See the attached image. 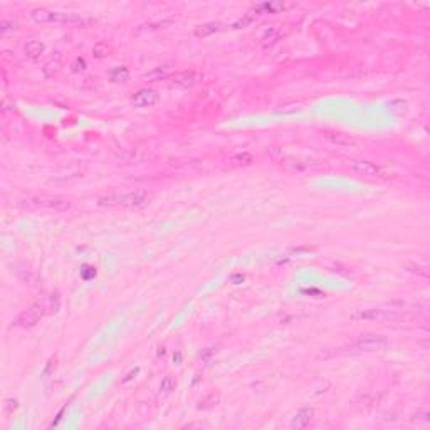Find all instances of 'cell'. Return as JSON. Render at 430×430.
<instances>
[{
	"mask_svg": "<svg viewBox=\"0 0 430 430\" xmlns=\"http://www.w3.org/2000/svg\"><path fill=\"white\" fill-rule=\"evenodd\" d=\"M32 19L39 24H49V22H61V24H81V26H86L89 24L91 19H84L83 15L79 14H67V12H54L49 9H34L32 10Z\"/></svg>",
	"mask_w": 430,
	"mask_h": 430,
	"instance_id": "cell-1",
	"label": "cell"
},
{
	"mask_svg": "<svg viewBox=\"0 0 430 430\" xmlns=\"http://www.w3.org/2000/svg\"><path fill=\"white\" fill-rule=\"evenodd\" d=\"M146 200V193L143 190H136V192H128L123 195H109L106 199H101V205H123V207H134L141 205Z\"/></svg>",
	"mask_w": 430,
	"mask_h": 430,
	"instance_id": "cell-2",
	"label": "cell"
},
{
	"mask_svg": "<svg viewBox=\"0 0 430 430\" xmlns=\"http://www.w3.org/2000/svg\"><path fill=\"white\" fill-rule=\"evenodd\" d=\"M46 304L44 303H34L32 306H29L26 311H22L19 318H17V324L22 328H30L34 324H37V321L46 315Z\"/></svg>",
	"mask_w": 430,
	"mask_h": 430,
	"instance_id": "cell-3",
	"label": "cell"
},
{
	"mask_svg": "<svg viewBox=\"0 0 430 430\" xmlns=\"http://www.w3.org/2000/svg\"><path fill=\"white\" fill-rule=\"evenodd\" d=\"M386 345H388V341L382 335H365L360 336L353 343V349H358V351H377V349L386 348Z\"/></svg>",
	"mask_w": 430,
	"mask_h": 430,
	"instance_id": "cell-4",
	"label": "cell"
},
{
	"mask_svg": "<svg viewBox=\"0 0 430 430\" xmlns=\"http://www.w3.org/2000/svg\"><path fill=\"white\" fill-rule=\"evenodd\" d=\"M398 309H393V304L388 308H372L365 311H358L351 316L353 321H382V319L390 318L393 312Z\"/></svg>",
	"mask_w": 430,
	"mask_h": 430,
	"instance_id": "cell-5",
	"label": "cell"
},
{
	"mask_svg": "<svg viewBox=\"0 0 430 430\" xmlns=\"http://www.w3.org/2000/svg\"><path fill=\"white\" fill-rule=\"evenodd\" d=\"M158 101V94L155 93L153 89L148 88H143L134 93V96L131 97V103L134 104L136 108H150V106H155Z\"/></svg>",
	"mask_w": 430,
	"mask_h": 430,
	"instance_id": "cell-6",
	"label": "cell"
},
{
	"mask_svg": "<svg viewBox=\"0 0 430 430\" xmlns=\"http://www.w3.org/2000/svg\"><path fill=\"white\" fill-rule=\"evenodd\" d=\"M351 168L358 175H363V177H368V178H375V177L380 175V168L375 163L368 162V160H353Z\"/></svg>",
	"mask_w": 430,
	"mask_h": 430,
	"instance_id": "cell-7",
	"label": "cell"
},
{
	"mask_svg": "<svg viewBox=\"0 0 430 430\" xmlns=\"http://www.w3.org/2000/svg\"><path fill=\"white\" fill-rule=\"evenodd\" d=\"M202 79V74L200 72H197V71H182V72H178V74L175 76V84L177 86H180V88H192V86H195L197 83H199Z\"/></svg>",
	"mask_w": 430,
	"mask_h": 430,
	"instance_id": "cell-8",
	"label": "cell"
},
{
	"mask_svg": "<svg viewBox=\"0 0 430 430\" xmlns=\"http://www.w3.org/2000/svg\"><path fill=\"white\" fill-rule=\"evenodd\" d=\"M315 420V410L312 408H301L291 422L292 428H306L309 423Z\"/></svg>",
	"mask_w": 430,
	"mask_h": 430,
	"instance_id": "cell-9",
	"label": "cell"
},
{
	"mask_svg": "<svg viewBox=\"0 0 430 430\" xmlns=\"http://www.w3.org/2000/svg\"><path fill=\"white\" fill-rule=\"evenodd\" d=\"M170 66H158L155 67L153 71H150L148 74H145L146 81H151V83H157V81H163V79H167L170 76Z\"/></svg>",
	"mask_w": 430,
	"mask_h": 430,
	"instance_id": "cell-10",
	"label": "cell"
},
{
	"mask_svg": "<svg viewBox=\"0 0 430 430\" xmlns=\"http://www.w3.org/2000/svg\"><path fill=\"white\" fill-rule=\"evenodd\" d=\"M287 7H291V5H286L282 2H264V4L256 5V10L261 12V14H276V12L284 10Z\"/></svg>",
	"mask_w": 430,
	"mask_h": 430,
	"instance_id": "cell-11",
	"label": "cell"
},
{
	"mask_svg": "<svg viewBox=\"0 0 430 430\" xmlns=\"http://www.w3.org/2000/svg\"><path fill=\"white\" fill-rule=\"evenodd\" d=\"M44 52V44L41 41H30L26 46V56L29 59H37Z\"/></svg>",
	"mask_w": 430,
	"mask_h": 430,
	"instance_id": "cell-12",
	"label": "cell"
},
{
	"mask_svg": "<svg viewBox=\"0 0 430 430\" xmlns=\"http://www.w3.org/2000/svg\"><path fill=\"white\" fill-rule=\"evenodd\" d=\"M220 30V24H204V26H199L195 29V35L197 37H208V35H212L215 32H219Z\"/></svg>",
	"mask_w": 430,
	"mask_h": 430,
	"instance_id": "cell-13",
	"label": "cell"
},
{
	"mask_svg": "<svg viewBox=\"0 0 430 430\" xmlns=\"http://www.w3.org/2000/svg\"><path fill=\"white\" fill-rule=\"evenodd\" d=\"M128 79H130V71H128V67L120 66V67H116V69H113V72H111L113 83H126Z\"/></svg>",
	"mask_w": 430,
	"mask_h": 430,
	"instance_id": "cell-14",
	"label": "cell"
},
{
	"mask_svg": "<svg viewBox=\"0 0 430 430\" xmlns=\"http://www.w3.org/2000/svg\"><path fill=\"white\" fill-rule=\"evenodd\" d=\"M109 51H111V49H109V46L106 44V42H97V44L94 46V49H93L94 56H97V57H106L109 54Z\"/></svg>",
	"mask_w": 430,
	"mask_h": 430,
	"instance_id": "cell-15",
	"label": "cell"
},
{
	"mask_svg": "<svg viewBox=\"0 0 430 430\" xmlns=\"http://www.w3.org/2000/svg\"><path fill=\"white\" fill-rule=\"evenodd\" d=\"M175 386H177V382L171 377H165L162 380V385H160V390H162L163 393H170L171 390H175Z\"/></svg>",
	"mask_w": 430,
	"mask_h": 430,
	"instance_id": "cell-16",
	"label": "cell"
},
{
	"mask_svg": "<svg viewBox=\"0 0 430 430\" xmlns=\"http://www.w3.org/2000/svg\"><path fill=\"white\" fill-rule=\"evenodd\" d=\"M329 138L333 140L336 145H351L353 143V140L348 138L346 134H343V133H333V134H329Z\"/></svg>",
	"mask_w": 430,
	"mask_h": 430,
	"instance_id": "cell-17",
	"label": "cell"
},
{
	"mask_svg": "<svg viewBox=\"0 0 430 430\" xmlns=\"http://www.w3.org/2000/svg\"><path fill=\"white\" fill-rule=\"evenodd\" d=\"M72 69H74L76 72L84 71V69H86V61L81 59V57H77V59L74 61V64H72Z\"/></svg>",
	"mask_w": 430,
	"mask_h": 430,
	"instance_id": "cell-18",
	"label": "cell"
}]
</instances>
